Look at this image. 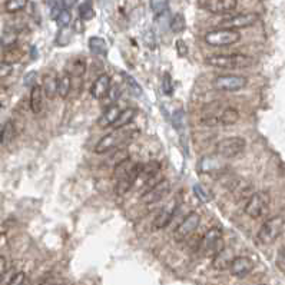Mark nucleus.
<instances>
[{"instance_id": "f257e3e1", "label": "nucleus", "mask_w": 285, "mask_h": 285, "mask_svg": "<svg viewBox=\"0 0 285 285\" xmlns=\"http://www.w3.org/2000/svg\"><path fill=\"white\" fill-rule=\"evenodd\" d=\"M205 63L218 69H243L254 63V59L242 53H227V55H212L205 59Z\"/></svg>"}, {"instance_id": "f03ea898", "label": "nucleus", "mask_w": 285, "mask_h": 285, "mask_svg": "<svg viewBox=\"0 0 285 285\" xmlns=\"http://www.w3.org/2000/svg\"><path fill=\"white\" fill-rule=\"evenodd\" d=\"M132 136H134V132H132V131H125L124 128H122V129H115L113 132L105 135L101 141L96 143L95 152L99 153V155L108 153V152L116 149L117 146H120L122 143L128 142Z\"/></svg>"}, {"instance_id": "7ed1b4c3", "label": "nucleus", "mask_w": 285, "mask_h": 285, "mask_svg": "<svg viewBox=\"0 0 285 285\" xmlns=\"http://www.w3.org/2000/svg\"><path fill=\"white\" fill-rule=\"evenodd\" d=\"M203 40L207 45L214 46V48H225V46H231L241 40V33L234 29H224L219 27L215 30H211L205 34Z\"/></svg>"}, {"instance_id": "20e7f679", "label": "nucleus", "mask_w": 285, "mask_h": 285, "mask_svg": "<svg viewBox=\"0 0 285 285\" xmlns=\"http://www.w3.org/2000/svg\"><path fill=\"white\" fill-rule=\"evenodd\" d=\"M285 227V219L281 215L272 217V218L267 219L262 227L258 231V239L261 243L264 245H269V243L275 242L278 236L282 234Z\"/></svg>"}, {"instance_id": "39448f33", "label": "nucleus", "mask_w": 285, "mask_h": 285, "mask_svg": "<svg viewBox=\"0 0 285 285\" xmlns=\"http://www.w3.org/2000/svg\"><path fill=\"white\" fill-rule=\"evenodd\" d=\"M247 142L241 136H229L215 145V153L221 158H235L245 151Z\"/></svg>"}, {"instance_id": "423d86ee", "label": "nucleus", "mask_w": 285, "mask_h": 285, "mask_svg": "<svg viewBox=\"0 0 285 285\" xmlns=\"http://www.w3.org/2000/svg\"><path fill=\"white\" fill-rule=\"evenodd\" d=\"M269 207V195L267 192H252L245 202V214L252 219L261 218Z\"/></svg>"}, {"instance_id": "0eeeda50", "label": "nucleus", "mask_w": 285, "mask_h": 285, "mask_svg": "<svg viewBox=\"0 0 285 285\" xmlns=\"http://www.w3.org/2000/svg\"><path fill=\"white\" fill-rule=\"evenodd\" d=\"M201 224V215L198 212H191L184 218V221L176 227L175 232H174V238L178 242H184L186 239H189L195 231L198 229Z\"/></svg>"}, {"instance_id": "6e6552de", "label": "nucleus", "mask_w": 285, "mask_h": 285, "mask_svg": "<svg viewBox=\"0 0 285 285\" xmlns=\"http://www.w3.org/2000/svg\"><path fill=\"white\" fill-rule=\"evenodd\" d=\"M248 85V79L242 75H219L212 80V86L222 92H236Z\"/></svg>"}, {"instance_id": "1a4fd4ad", "label": "nucleus", "mask_w": 285, "mask_h": 285, "mask_svg": "<svg viewBox=\"0 0 285 285\" xmlns=\"http://www.w3.org/2000/svg\"><path fill=\"white\" fill-rule=\"evenodd\" d=\"M239 119V112L235 109V108H225V109H221L218 113H210L207 116L202 117V124L207 126H229L234 125L238 122Z\"/></svg>"}, {"instance_id": "9d476101", "label": "nucleus", "mask_w": 285, "mask_h": 285, "mask_svg": "<svg viewBox=\"0 0 285 285\" xmlns=\"http://www.w3.org/2000/svg\"><path fill=\"white\" fill-rule=\"evenodd\" d=\"M224 241H222V232L219 228H211L207 234L203 235L201 241V248L205 252V255L214 257L224 248Z\"/></svg>"}, {"instance_id": "9b49d317", "label": "nucleus", "mask_w": 285, "mask_h": 285, "mask_svg": "<svg viewBox=\"0 0 285 285\" xmlns=\"http://www.w3.org/2000/svg\"><path fill=\"white\" fill-rule=\"evenodd\" d=\"M258 15L257 13H239V15H234V16L225 17L221 23L219 27H224V29H245V27H250V26L255 25L258 22Z\"/></svg>"}, {"instance_id": "f8f14e48", "label": "nucleus", "mask_w": 285, "mask_h": 285, "mask_svg": "<svg viewBox=\"0 0 285 285\" xmlns=\"http://www.w3.org/2000/svg\"><path fill=\"white\" fill-rule=\"evenodd\" d=\"M169 189H171V184H169L168 179H160L156 184L151 186L149 189H146L145 192H142L141 195V201L143 203H156L159 202L160 199H164L167 195L169 193Z\"/></svg>"}, {"instance_id": "ddd939ff", "label": "nucleus", "mask_w": 285, "mask_h": 285, "mask_svg": "<svg viewBox=\"0 0 285 285\" xmlns=\"http://www.w3.org/2000/svg\"><path fill=\"white\" fill-rule=\"evenodd\" d=\"M227 188L236 199H248L252 193V185L238 176H228Z\"/></svg>"}, {"instance_id": "4468645a", "label": "nucleus", "mask_w": 285, "mask_h": 285, "mask_svg": "<svg viewBox=\"0 0 285 285\" xmlns=\"http://www.w3.org/2000/svg\"><path fill=\"white\" fill-rule=\"evenodd\" d=\"M142 164H135V167L131 169V172L128 175L117 179L116 186H115V191H116L117 195H125L126 192H129L132 189V186L138 182V178H139V174L142 171Z\"/></svg>"}, {"instance_id": "2eb2a0df", "label": "nucleus", "mask_w": 285, "mask_h": 285, "mask_svg": "<svg viewBox=\"0 0 285 285\" xmlns=\"http://www.w3.org/2000/svg\"><path fill=\"white\" fill-rule=\"evenodd\" d=\"M238 6V0H205L202 8L214 15H225L235 10Z\"/></svg>"}, {"instance_id": "dca6fc26", "label": "nucleus", "mask_w": 285, "mask_h": 285, "mask_svg": "<svg viewBox=\"0 0 285 285\" xmlns=\"http://www.w3.org/2000/svg\"><path fill=\"white\" fill-rule=\"evenodd\" d=\"M254 269V261L250 257H235L231 265H229V271L231 274L236 278L247 277L250 272Z\"/></svg>"}, {"instance_id": "f3484780", "label": "nucleus", "mask_w": 285, "mask_h": 285, "mask_svg": "<svg viewBox=\"0 0 285 285\" xmlns=\"http://www.w3.org/2000/svg\"><path fill=\"white\" fill-rule=\"evenodd\" d=\"M110 85H112L110 76L102 73V75H99L95 79V82L91 86V95H92L95 99H98V101L103 99L108 95V92H109Z\"/></svg>"}, {"instance_id": "a211bd4d", "label": "nucleus", "mask_w": 285, "mask_h": 285, "mask_svg": "<svg viewBox=\"0 0 285 285\" xmlns=\"http://www.w3.org/2000/svg\"><path fill=\"white\" fill-rule=\"evenodd\" d=\"M234 258L235 257L232 250L224 247L218 254H215L212 257V267L215 269H218V271H224V269L229 268V265H231V262H232Z\"/></svg>"}, {"instance_id": "6ab92c4d", "label": "nucleus", "mask_w": 285, "mask_h": 285, "mask_svg": "<svg viewBox=\"0 0 285 285\" xmlns=\"http://www.w3.org/2000/svg\"><path fill=\"white\" fill-rule=\"evenodd\" d=\"M176 203H171V205H167V207H164L162 210L159 211V214L156 215V218L153 219V228H156V229H162V228L168 227L169 224H171V221L174 218V215H175L176 212Z\"/></svg>"}, {"instance_id": "aec40b11", "label": "nucleus", "mask_w": 285, "mask_h": 285, "mask_svg": "<svg viewBox=\"0 0 285 285\" xmlns=\"http://www.w3.org/2000/svg\"><path fill=\"white\" fill-rule=\"evenodd\" d=\"M42 89L48 99H53L58 95V76L55 72L45 73L42 80Z\"/></svg>"}, {"instance_id": "412c9836", "label": "nucleus", "mask_w": 285, "mask_h": 285, "mask_svg": "<svg viewBox=\"0 0 285 285\" xmlns=\"http://www.w3.org/2000/svg\"><path fill=\"white\" fill-rule=\"evenodd\" d=\"M43 89L40 85H33L30 91V98H29V106L33 113H40L43 109Z\"/></svg>"}, {"instance_id": "4be33fe9", "label": "nucleus", "mask_w": 285, "mask_h": 285, "mask_svg": "<svg viewBox=\"0 0 285 285\" xmlns=\"http://www.w3.org/2000/svg\"><path fill=\"white\" fill-rule=\"evenodd\" d=\"M119 113H120V108L117 106V105H110L108 109L103 112V115L101 116V119L98 120V124L101 128H109L115 124V120L117 119L119 116Z\"/></svg>"}, {"instance_id": "5701e85b", "label": "nucleus", "mask_w": 285, "mask_h": 285, "mask_svg": "<svg viewBox=\"0 0 285 285\" xmlns=\"http://www.w3.org/2000/svg\"><path fill=\"white\" fill-rule=\"evenodd\" d=\"M136 113H138V109H136V108H126V109L120 110V113H119V116H117V119L115 120V124L112 125V128H115V129H122V128H125L126 125H129V124L134 120Z\"/></svg>"}, {"instance_id": "b1692460", "label": "nucleus", "mask_w": 285, "mask_h": 285, "mask_svg": "<svg viewBox=\"0 0 285 285\" xmlns=\"http://www.w3.org/2000/svg\"><path fill=\"white\" fill-rule=\"evenodd\" d=\"M221 168H222V164L219 162L218 155L217 156H203L199 162V171L203 174L217 172Z\"/></svg>"}, {"instance_id": "393cba45", "label": "nucleus", "mask_w": 285, "mask_h": 285, "mask_svg": "<svg viewBox=\"0 0 285 285\" xmlns=\"http://www.w3.org/2000/svg\"><path fill=\"white\" fill-rule=\"evenodd\" d=\"M17 37H19V30L17 29H12V27H8L3 34H2V39H0V45H2V48L5 49V51H8V49H12V48H15L17 43Z\"/></svg>"}, {"instance_id": "a878e982", "label": "nucleus", "mask_w": 285, "mask_h": 285, "mask_svg": "<svg viewBox=\"0 0 285 285\" xmlns=\"http://www.w3.org/2000/svg\"><path fill=\"white\" fill-rule=\"evenodd\" d=\"M89 51L92 52L93 55H98V56H106L108 55V45H106L103 37L92 36L89 39Z\"/></svg>"}, {"instance_id": "bb28decb", "label": "nucleus", "mask_w": 285, "mask_h": 285, "mask_svg": "<svg viewBox=\"0 0 285 285\" xmlns=\"http://www.w3.org/2000/svg\"><path fill=\"white\" fill-rule=\"evenodd\" d=\"M70 89H72V77L69 73H63L60 77H58V95L62 99H65L69 96Z\"/></svg>"}, {"instance_id": "cd10ccee", "label": "nucleus", "mask_w": 285, "mask_h": 285, "mask_svg": "<svg viewBox=\"0 0 285 285\" xmlns=\"http://www.w3.org/2000/svg\"><path fill=\"white\" fill-rule=\"evenodd\" d=\"M134 167L135 164L129 159V158L117 162L116 165H115V168H113V178H115L116 181L117 179H120V178H124V176L128 175V174L131 172V169L134 168Z\"/></svg>"}, {"instance_id": "c85d7f7f", "label": "nucleus", "mask_w": 285, "mask_h": 285, "mask_svg": "<svg viewBox=\"0 0 285 285\" xmlns=\"http://www.w3.org/2000/svg\"><path fill=\"white\" fill-rule=\"evenodd\" d=\"M15 138H16V128H15L12 120H8V122L3 125V128H2V139H0V143L8 145V143L12 142Z\"/></svg>"}, {"instance_id": "c756f323", "label": "nucleus", "mask_w": 285, "mask_h": 285, "mask_svg": "<svg viewBox=\"0 0 285 285\" xmlns=\"http://www.w3.org/2000/svg\"><path fill=\"white\" fill-rule=\"evenodd\" d=\"M169 27L174 33H181L184 32L185 27H186V20H185V16L182 13H176L175 16L171 19V23H169Z\"/></svg>"}, {"instance_id": "7c9ffc66", "label": "nucleus", "mask_w": 285, "mask_h": 285, "mask_svg": "<svg viewBox=\"0 0 285 285\" xmlns=\"http://www.w3.org/2000/svg\"><path fill=\"white\" fill-rule=\"evenodd\" d=\"M27 2L29 0H6L5 9L8 13H17L27 6Z\"/></svg>"}, {"instance_id": "2f4dec72", "label": "nucleus", "mask_w": 285, "mask_h": 285, "mask_svg": "<svg viewBox=\"0 0 285 285\" xmlns=\"http://www.w3.org/2000/svg\"><path fill=\"white\" fill-rule=\"evenodd\" d=\"M122 76H124V80H125L126 86L129 88L131 93H132L134 96H141V95H142V88H141V85L138 84L132 76H129L128 73H125V72L122 73Z\"/></svg>"}, {"instance_id": "473e14b6", "label": "nucleus", "mask_w": 285, "mask_h": 285, "mask_svg": "<svg viewBox=\"0 0 285 285\" xmlns=\"http://www.w3.org/2000/svg\"><path fill=\"white\" fill-rule=\"evenodd\" d=\"M149 5L155 16H162L168 10L169 0H149Z\"/></svg>"}, {"instance_id": "72a5a7b5", "label": "nucleus", "mask_w": 285, "mask_h": 285, "mask_svg": "<svg viewBox=\"0 0 285 285\" xmlns=\"http://www.w3.org/2000/svg\"><path fill=\"white\" fill-rule=\"evenodd\" d=\"M56 20V23L60 29H63V27H67V26L70 25V22H72V15H70V10H67V9H62L60 10V13L58 15V17L55 19Z\"/></svg>"}, {"instance_id": "f704fd0d", "label": "nucleus", "mask_w": 285, "mask_h": 285, "mask_svg": "<svg viewBox=\"0 0 285 285\" xmlns=\"http://www.w3.org/2000/svg\"><path fill=\"white\" fill-rule=\"evenodd\" d=\"M79 16H80L82 20H92L93 17H95V10H93L92 5L88 3V2L82 3L79 6Z\"/></svg>"}, {"instance_id": "c9c22d12", "label": "nucleus", "mask_w": 285, "mask_h": 285, "mask_svg": "<svg viewBox=\"0 0 285 285\" xmlns=\"http://www.w3.org/2000/svg\"><path fill=\"white\" fill-rule=\"evenodd\" d=\"M193 193L196 195V198L201 202H210L211 201V193L207 191V188L201 184L193 185Z\"/></svg>"}, {"instance_id": "e433bc0d", "label": "nucleus", "mask_w": 285, "mask_h": 285, "mask_svg": "<svg viewBox=\"0 0 285 285\" xmlns=\"http://www.w3.org/2000/svg\"><path fill=\"white\" fill-rule=\"evenodd\" d=\"M143 40H145V45L149 48V49H155V46H156V37H155V34L152 30H148L146 33L143 34Z\"/></svg>"}, {"instance_id": "4c0bfd02", "label": "nucleus", "mask_w": 285, "mask_h": 285, "mask_svg": "<svg viewBox=\"0 0 285 285\" xmlns=\"http://www.w3.org/2000/svg\"><path fill=\"white\" fill-rule=\"evenodd\" d=\"M25 281H26L25 272H16V274L12 275V278H10V281H9L8 285H25Z\"/></svg>"}, {"instance_id": "58836bf2", "label": "nucleus", "mask_w": 285, "mask_h": 285, "mask_svg": "<svg viewBox=\"0 0 285 285\" xmlns=\"http://www.w3.org/2000/svg\"><path fill=\"white\" fill-rule=\"evenodd\" d=\"M13 72V65H10L8 62H0V79L8 77Z\"/></svg>"}, {"instance_id": "ea45409f", "label": "nucleus", "mask_w": 285, "mask_h": 285, "mask_svg": "<svg viewBox=\"0 0 285 285\" xmlns=\"http://www.w3.org/2000/svg\"><path fill=\"white\" fill-rule=\"evenodd\" d=\"M277 267L281 269L282 272H285V243L279 248V251H278Z\"/></svg>"}, {"instance_id": "a19ab883", "label": "nucleus", "mask_w": 285, "mask_h": 285, "mask_svg": "<svg viewBox=\"0 0 285 285\" xmlns=\"http://www.w3.org/2000/svg\"><path fill=\"white\" fill-rule=\"evenodd\" d=\"M176 49H178V53L181 56H186L188 53V46L185 45L184 40H176Z\"/></svg>"}, {"instance_id": "79ce46f5", "label": "nucleus", "mask_w": 285, "mask_h": 285, "mask_svg": "<svg viewBox=\"0 0 285 285\" xmlns=\"http://www.w3.org/2000/svg\"><path fill=\"white\" fill-rule=\"evenodd\" d=\"M164 92L167 95H171L172 93V86H171V76L167 73L165 77H164Z\"/></svg>"}, {"instance_id": "37998d69", "label": "nucleus", "mask_w": 285, "mask_h": 285, "mask_svg": "<svg viewBox=\"0 0 285 285\" xmlns=\"http://www.w3.org/2000/svg\"><path fill=\"white\" fill-rule=\"evenodd\" d=\"M6 269H8V262H6V258L5 257H0V279L2 277L6 274Z\"/></svg>"}, {"instance_id": "c03bdc74", "label": "nucleus", "mask_w": 285, "mask_h": 285, "mask_svg": "<svg viewBox=\"0 0 285 285\" xmlns=\"http://www.w3.org/2000/svg\"><path fill=\"white\" fill-rule=\"evenodd\" d=\"M34 79H36V72H30V73H27V75L25 76V85H30V86H33L34 84Z\"/></svg>"}, {"instance_id": "a18cd8bd", "label": "nucleus", "mask_w": 285, "mask_h": 285, "mask_svg": "<svg viewBox=\"0 0 285 285\" xmlns=\"http://www.w3.org/2000/svg\"><path fill=\"white\" fill-rule=\"evenodd\" d=\"M108 95H109V98H110V101H116L117 99V96H119V88L117 86H110V89H109V92H108Z\"/></svg>"}, {"instance_id": "49530a36", "label": "nucleus", "mask_w": 285, "mask_h": 285, "mask_svg": "<svg viewBox=\"0 0 285 285\" xmlns=\"http://www.w3.org/2000/svg\"><path fill=\"white\" fill-rule=\"evenodd\" d=\"M62 2V6L67 10H70L72 8H75L76 3H77V0H60Z\"/></svg>"}, {"instance_id": "de8ad7c7", "label": "nucleus", "mask_w": 285, "mask_h": 285, "mask_svg": "<svg viewBox=\"0 0 285 285\" xmlns=\"http://www.w3.org/2000/svg\"><path fill=\"white\" fill-rule=\"evenodd\" d=\"M85 65L84 62H76L75 63V73L76 75H84L85 73Z\"/></svg>"}, {"instance_id": "09e8293b", "label": "nucleus", "mask_w": 285, "mask_h": 285, "mask_svg": "<svg viewBox=\"0 0 285 285\" xmlns=\"http://www.w3.org/2000/svg\"><path fill=\"white\" fill-rule=\"evenodd\" d=\"M60 10H62V9H60V6H59V5H55V6H53V9H52V19H56L59 13H60Z\"/></svg>"}, {"instance_id": "8fccbe9b", "label": "nucleus", "mask_w": 285, "mask_h": 285, "mask_svg": "<svg viewBox=\"0 0 285 285\" xmlns=\"http://www.w3.org/2000/svg\"><path fill=\"white\" fill-rule=\"evenodd\" d=\"M0 139H2V129H0Z\"/></svg>"}]
</instances>
